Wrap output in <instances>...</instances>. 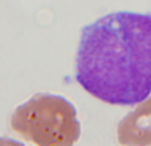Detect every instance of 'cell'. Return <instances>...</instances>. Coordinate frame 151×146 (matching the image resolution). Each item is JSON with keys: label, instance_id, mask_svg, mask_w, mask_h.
<instances>
[{"label": "cell", "instance_id": "3957f363", "mask_svg": "<svg viewBox=\"0 0 151 146\" xmlns=\"http://www.w3.org/2000/svg\"><path fill=\"white\" fill-rule=\"evenodd\" d=\"M117 139L121 145H151V96L119 121Z\"/></svg>", "mask_w": 151, "mask_h": 146}, {"label": "cell", "instance_id": "6da1fadb", "mask_svg": "<svg viewBox=\"0 0 151 146\" xmlns=\"http://www.w3.org/2000/svg\"><path fill=\"white\" fill-rule=\"evenodd\" d=\"M76 80L93 97L131 106L151 94V15L111 12L81 29Z\"/></svg>", "mask_w": 151, "mask_h": 146}, {"label": "cell", "instance_id": "7a4b0ae2", "mask_svg": "<svg viewBox=\"0 0 151 146\" xmlns=\"http://www.w3.org/2000/svg\"><path fill=\"white\" fill-rule=\"evenodd\" d=\"M11 126L36 145H72L81 134L74 106L55 94H36L17 106L11 117Z\"/></svg>", "mask_w": 151, "mask_h": 146}]
</instances>
